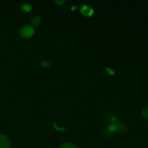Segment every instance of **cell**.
<instances>
[{"instance_id": "5", "label": "cell", "mask_w": 148, "mask_h": 148, "mask_svg": "<svg viewBox=\"0 0 148 148\" xmlns=\"http://www.w3.org/2000/svg\"><path fill=\"white\" fill-rule=\"evenodd\" d=\"M59 148H77L76 146L71 143H65L62 144Z\"/></svg>"}, {"instance_id": "2", "label": "cell", "mask_w": 148, "mask_h": 148, "mask_svg": "<svg viewBox=\"0 0 148 148\" xmlns=\"http://www.w3.org/2000/svg\"><path fill=\"white\" fill-rule=\"evenodd\" d=\"M11 142L7 136L0 134V148H10Z\"/></svg>"}, {"instance_id": "3", "label": "cell", "mask_w": 148, "mask_h": 148, "mask_svg": "<svg viewBox=\"0 0 148 148\" xmlns=\"http://www.w3.org/2000/svg\"><path fill=\"white\" fill-rule=\"evenodd\" d=\"M81 12H82V14H84L85 15L87 16H90L92 14V9L88 5H83V7L81 8Z\"/></svg>"}, {"instance_id": "4", "label": "cell", "mask_w": 148, "mask_h": 148, "mask_svg": "<svg viewBox=\"0 0 148 148\" xmlns=\"http://www.w3.org/2000/svg\"><path fill=\"white\" fill-rule=\"evenodd\" d=\"M40 20H41V18H40V16H39V15L34 16V17H33L31 20L32 25L34 26L38 25V24H40Z\"/></svg>"}, {"instance_id": "6", "label": "cell", "mask_w": 148, "mask_h": 148, "mask_svg": "<svg viewBox=\"0 0 148 148\" xmlns=\"http://www.w3.org/2000/svg\"><path fill=\"white\" fill-rule=\"evenodd\" d=\"M22 9L23 10H25V12H29L30 10H31V6L29 4H23L22 5Z\"/></svg>"}, {"instance_id": "8", "label": "cell", "mask_w": 148, "mask_h": 148, "mask_svg": "<svg viewBox=\"0 0 148 148\" xmlns=\"http://www.w3.org/2000/svg\"><path fill=\"white\" fill-rule=\"evenodd\" d=\"M56 1V3H57V4H61V3H64V0H63V1H57V0H56V1Z\"/></svg>"}, {"instance_id": "7", "label": "cell", "mask_w": 148, "mask_h": 148, "mask_svg": "<svg viewBox=\"0 0 148 148\" xmlns=\"http://www.w3.org/2000/svg\"><path fill=\"white\" fill-rule=\"evenodd\" d=\"M143 116L145 119L148 120V106L145 108L143 111Z\"/></svg>"}, {"instance_id": "1", "label": "cell", "mask_w": 148, "mask_h": 148, "mask_svg": "<svg viewBox=\"0 0 148 148\" xmlns=\"http://www.w3.org/2000/svg\"><path fill=\"white\" fill-rule=\"evenodd\" d=\"M35 33V28L31 25H25L20 28V35L24 38H29Z\"/></svg>"}]
</instances>
